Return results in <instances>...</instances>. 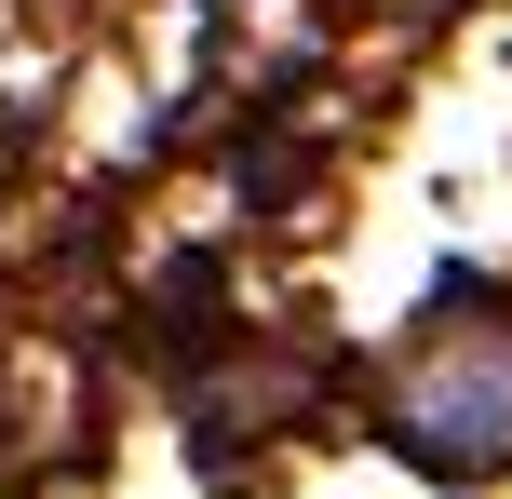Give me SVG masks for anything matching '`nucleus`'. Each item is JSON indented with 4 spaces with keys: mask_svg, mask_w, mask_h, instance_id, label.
<instances>
[{
    "mask_svg": "<svg viewBox=\"0 0 512 499\" xmlns=\"http://www.w3.org/2000/svg\"><path fill=\"white\" fill-rule=\"evenodd\" d=\"M405 446L472 473V459H512V338H445L432 365L405 378Z\"/></svg>",
    "mask_w": 512,
    "mask_h": 499,
    "instance_id": "nucleus-1",
    "label": "nucleus"
}]
</instances>
